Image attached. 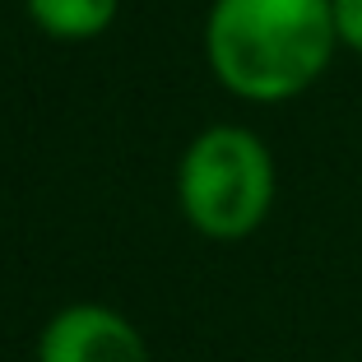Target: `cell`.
Returning <instances> with one entry per match:
<instances>
[{
  "mask_svg": "<svg viewBox=\"0 0 362 362\" xmlns=\"http://www.w3.org/2000/svg\"><path fill=\"white\" fill-rule=\"evenodd\" d=\"M339 52L330 0H214L204 61L242 103H288L307 93Z\"/></svg>",
  "mask_w": 362,
  "mask_h": 362,
  "instance_id": "obj_1",
  "label": "cell"
},
{
  "mask_svg": "<svg viewBox=\"0 0 362 362\" xmlns=\"http://www.w3.org/2000/svg\"><path fill=\"white\" fill-rule=\"evenodd\" d=\"M279 168L251 126H209L186 144L177 168V204L186 223L209 242H242L269 218Z\"/></svg>",
  "mask_w": 362,
  "mask_h": 362,
  "instance_id": "obj_2",
  "label": "cell"
},
{
  "mask_svg": "<svg viewBox=\"0 0 362 362\" xmlns=\"http://www.w3.org/2000/svg\"><path fill=\"white\" fill-rule=\"evenodd\" d=\"M37 362H149V344L121 311L75 302L47 320Z\"/></svg>",
  "mask_w": 362,
  "mask_h": 362,
  "instance_id": "obj_3",
  "label": "cell"
},
{
  "mask_svg": "<svg viewBox=\"0 0 362 362\" xmlns=\"http://www.w3.org/2000/svg\"><path fill=\"white\" fill-rule=\"evenodd\" d=\"M37 33L56 42H88L103 37L121 14V0H23Z\"/></svg>",
  "mask_w": 362,
  "mask_h": 362,
  "instance_id": "obj_4",
  "label": "cell"
},
{
  "mask_svg": "<svg viewBox=\"0 0 362 362\" xmlns=\"http://www.w3.org/2000/svg\"><path fill=\"white\" fill-rule=\"evenodd\" d=\"M334 5V33L339 47L353 56H362V0H330Z\"/></svg>",
  "mask_w": 362,
  "mask_h": 362,
  "instance_id": "obj_5",
  "label": "cell"
}]
</instances>
